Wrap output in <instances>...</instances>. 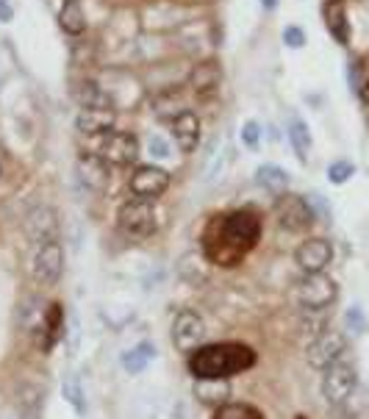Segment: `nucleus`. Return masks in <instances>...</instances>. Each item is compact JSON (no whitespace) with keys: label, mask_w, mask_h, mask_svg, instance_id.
<instances>
[{"label":"nucleus","mask_w":369,"mask_h":419,"mask_svg":"<svg viewBox=\"0 0 369 419\" xmlns=\"http://www.w3.org/2000/svg\"><path fill=\"white\" fill-rule=\"evenodd\" d=\"M261 6H264V8H266V11H272V8H275V6H278V0H261Z\"/></svg>","instance_id":"obj_38"},{"label":"nucleus","mask_w":369,"mask_h":419,"mask_svg":"<svg viewBox=\"0 0 369 419\" xmlns=\"http://www.w3.org/2000/svg\"><path fill=\"white\" fill-rule=\"evenodd\" d=\"M62 394H64V400L73 406V411L78 417L86 414V394H83V386H81V378H78V375H67V378L62 381Z\"/></svg>","instance_id":"obj_28"},{"label":"nucleus","mask_w":369,"mask_h":419,"mask_svg":"<svg viewBox=\"0 0 369 419\" xmlns=\"http://www.w3.org/2000/svg\"><path fill=\"white\" fill-rule=\"evenodd\" d=\"M14 20V6L11 0H0V23H11Z\"/></svg>","instance_id":"obj_36"},{"label":"nucleus","mask_w":369,"mask_h":419,"mask_svg":"<svg viewBox=\"0 0 369 419\" xmlns=\"http://www.w3.org/2000/svg\"><path fill=\"white\" fill-rule=\"evenodd\" d=\"M194 397L197 403L209 406V408H220L225 403H230V381L228 378H211V381H194Z\"/></svg>","instance_id":"obj_18"},{"label":"nucleus","mask_w":369,"mask_h":419,"mask_svg":"<svg viewBox=\"0 0 369 419\" xmlns=\"http://www.w3.org/2000/svg\"><path fill=\"white\" fill-rule=\"evenodd\" d=\"M214 419H264V414L247 403H225L214 411Z\"/></svg>","instance_id":"obj_30"},{"label":"nucleus","mask_w":369,"mask_h":419,"mask_svg":"<svg viewBox=\"0 0 369 419\" xmlns=\"http://www.w3.org/2000/svg\"><path fill=\"white\" fill-rule=\"evenodd\" d=\"M344 328L350 331V334H356V336H364L367 334V317H364V311L358 308V305H353V308H347V314H344Z\"/></svg>","instance_id":"obj_31"},{"label":"nucleus","mask_w":369,"mask_h":419,"mask_svg":"<svg viewBox=\"0 0 369 419\" xmlns=\"http://www.w3.org/2000/svg\"><path fill=\"white\" fill-rule=\"evenodd\" d=\"M172 139L175 145L184 153H194L197 151V142H200V117L194 112L184 109L181 114L172 119Z\"/></svg>","instance_id":"obj_16"},{"label":"nucleus","mask_w":369,"mask_h":419,"mask_svg":"<svg viewBox=\"0 0 369 419\" xmlns=\"http://www.w3.org/2000/svg\"><path fill=\"white\" fill-rule=\"evenodd\" d=\"M150 361H156V344L153 342H139L136 347L125 350L122 358H119V364H122V370H125L128 375H139V372H145Z\"/></svg>","instance_id":"obj_21"},{"label":"nucleus","mask_w":369,"mask_h":419,"mask_svg":"<svg viewBox=\"0 0 369 419\" xmlns=\"http://www.w3.org/2000/svg\"><path fill=\"white\" fill-rule=\"evenodd\" d=\"M344 353H347V339H344V334L341 331H322L320 336H314L308 347H305V361L314 367V370H328L333 364H339L341 358H344Z\"/></svg>","instance_id":"obj_4"},{"label":"nucleus","mask_w":369,"mask_h":419,"mask_svg":"<svg viewBox=\"0 0 369 419\" xmlns=\"http://www.w3.org/2000/svg\"><path fill=\"white\" fill-rule=\"evenodd\" d=\"M297 267L303 269V275H317L325 272L328 264L333 261V244L328 239H305L300 247L295 250Z\"/></svg>","instance_id":"obj_12"},{"label":"nucleus","mask_w":369,"mask_h":419,"mask_svg":"<svg viewBox=\"0 0 369 419\" xmlns=\"http://www.w3.org/2000/svg\"><path fill=\"white\" fill-rule=\"evenodd\" d=\"M117 225L125 236L131 239H145L156 230V208L150 200H128L119 206V214H117Z\"/></svg>","instance_id":"obj_3"},{"label":"nucleus","mask_w":369,"mask_h":419,"mask_svg":"<svg viewBox=\"0 0 369 419\" xmlns=\"http://www.w3.org/2000/svg\"><path fill=\"white\" fill-rule=\"evenodd\" d=\"M322 17H325V28L339 45L350 42V20H347V8L341 0H328L322 6Z\"/></svg>","instance_id":"obj_19"},{"label":"nucleus","mask_w":369,"mask_h":419,"mask_svg":"<svg viewBox=\"0 0 369 419\" xmlns=\"http://www.w3.org/2000/svg\"><path fill=\"white\" fill-rule=\"evenodd\" d=\"M114 109H81L75 117V128L83 136H106L114 131Z\"/></svg>","instance_id":"obj_14"},{"label":"nucleus","mask_w":369,"mask_h":419,"mask_svg":"<svg viewBox=\"0 0 369 419\" xmlns=\"http://www.w3.org/2000/svg\"><path fill=\"white\" fill-rule=\"evenodd\" d=\"M206 264H209V259H197V253H186L181 259V264H178V275L184 278L186 283L197 286L200 281L209 278V267Z\"/></svg>","instance_id":"obj_27"},{"label":"nucleus","mask_w":369,"mask_h":419,"mask_svg":"<svg viewBox=\"0 0 369 419\" xmlns=\"http://www.w3.org/2000/svg\"><path fill=\"white\" fill-rule=\"evenodd\" d=\"M256 181H259V187H264L272 194H283L286 187H289V172L281 170L278 164H261L256 170Z\"/></svg>","instance_id":"obj_24"},{"label":"nucleus","mask_w":369,"mask_h":419,"mask_svg":"<svg viewBox=\"0 0 369 419\" xmlns=\"http://www.w3.org/2000/svg\"><path fill=\"white\" fill-rule=\"evenodd\" d=\"M78 175L81 181L89 187V189H106L111 181V172H109V164L98 155V153H83L78 155Z\"/></svg>","instance_id":"obj_15"},{"label":"nucleus","mask_w":369,"mask_h":419,"mask_svg":"<svg viewBox=\"0 0 369 419\" xmlns=\"http://www.w3.org/2000/svg\"><path fill=\"white\" fill-rule=\"evenodd\" d=\"M358 92H361V100H364V103L369 106V78L364 81V83H361V86H358Z\"/></svg>","instance_id":"obj_37"},{"label":"nucleus","mask_w":369,"mask_h":419,"mask_svg":"<svg viewBox=\"0 0 369 419\" xmlns=\"http://www.w3.org/2000/svg\"><path fill=\"white\" fill-rule=\"evenodd\" d=\"M64 308L59 303H50L47 305V311H45V322H42V328H39V347L45 350V353H50L56 342H62L64 339Z\"/></svg>","instance_id":"obj_17"},{"label":"nucleus","mask_w":369,"mask_h":419,"mask_svg":"<svg viewBox=\"0 0 369 419\" xmlns=\"http://www.w3.org/2000/svg\"><path fill=\"white\" fill-rule=\"evenodd\" d=\"M42 322H45V308H42V303H39L34 295H28L20 303V328L25 334H39Z\"/></svg>","instance_id":"obj_26"},{"label":"nucleus","mask_w":369,"mask_h":419,"mask_svg":"<svg viewBox=\"0 0 369 419\" xmlns=\"http://www.w3.org/2000/svg\"><path fill=\"white\" fill-rule=\"evenodd\" d=\"M356 386H358L356 367L347 361H339V364L328 367L322 375V397L328 400V406H344L350 400V394L356 391Z\"/></svg>","instance_id":"obj_6"},{"label":"nucleus","mask_w":369,"mask_h":419,"mask_svg":"<svg viewBox=\"0 0 369 419\" xmlns=\"http://www.w3.org/2000/svg\"><path fill=\"white\" fill-rule=\"evenodd\" d=\"M336 295H339L336 281L325 272L303 275V281L297 283V300L303 305V311H325L336 300Z\"/></svg>","instance_id":"obj_5"},{"label":"nucleus","mask_w":369,"mask_h":419,"mask_svg":"<svg viewBox=\"0 0 369 419\" xmlns=\"http://www.w3.org/2000/svg\"><path fill=\"white\" fill-rule=\"evenodd\" d=\"M189 372L194 375V381H211V378H233L250 367H256V353L253 347L239 342H220L206 344L189 353L186 361Z\"/></svg>","instance_id":"obj_2"},{"label":"nucleus","mask_w":369,"mask_h":419,"mask_svg":"<svg viewBox=\"0 0 369 419\" xmlns=\"http://www.w3.org/2000/svg\"><path fill=\"white\" fill-rule=\"evenodd\" d=\"M64 272V247L62 242H47V244H39L37 253H34V264H31V275L39 286H56L59 278Z\"/></svg>","instance_id":"obj_8"},{"label":"nucleus","mask_w":369,"mask_h":419,"mask_svg":"<svg viewBox=\"0 0 369 419\" xmlns=\"http://www.w3.org/2000/svg\"><path fill=\"white\" fill-rule=\"evenodd\" d=\"M275 217H278L281 228L292 230V233L308 230L317 220L311 203L305 197H300V194H281L278 203H275Z\"/></svg>","instance_id":"obj_7"},{"label":"nucleus","mask_w":369,"mask_h":419,"mask_svg":"<svg viewBox=\"0 0 369 419\" xmlns=\"http://www.w3.org/2000/svg\"><path fill=\"white\" fill-rule=\"evenodd\" d=\"M259 236H261L259 214H253L250 208L230 211L225 217H217L209 225L206 236H203V253H206L209 264L233 267V264H239L256 247Z\"/></svg>","instance_id":"obj_1"},{"label":"nucleus","mask_w":369,"mask_h":419,"mask_svg":"<svg viewBox=\"0 0 369 419\" xmlns=\"http://www.w3.org/2000/svg\"><path fill=\"white\" fill-rule=\"evenodd\" d=\"M25 236L34 244H47V242H59V217L50 206H37L28 211L25 217Z\"/></svg>","instance_id":"obj_13"},{"label":"nucleus","mask_w":369,"mask_h":419,"mask_svg":"<svg viewBox=\"0 0 369 419\" xmlns=\"http://www.w3.org/2000/svg\"><path fill=\"white\" fill-rule=\"evenodd\" d=\"M128 187H131V191L139 200H150L153 203L156 197H161L164 191L170 189V172L161 170V167H153V164H142V167L134 170Z\"/></svg>","instance_id":"obj_11"},{"label":"nucleus","mask_w":369,"mask_h":419,"mask_svg":"<svg viewBox=\"0 0 369 419\" xmlns=\"http://www.w3.org/2000/svg\"><path fill=\"white\" fill-rule=\"evenodd\" d=\"M98 155L111 164V167H128L131 161H136L139 155V139L134 134H122V131H111L100 139Z\"/></svg>","instance_id":"obj_9"},{"label":"nucleus","mask_w":369,"mask_h":419,"mask_svg":"<svg viewBox=\"0 0 369 419\" xmlns=\"http://www.w3.org/2000/svg\"><path fill=\"white\" fill-rule=\"evenodd\" d=\"M206 339V322L197 311L192 308H184L175 314L172 319V344L181 350V353H192L197 350L200 342Z\"/></svg>","instance_id":"obj_10"},{"label":"nucleus","mask_w":369,"mask_h":419,"mask_svg":"<svg viewBox=\"0 0 369 419\" xmlns=\"http://www.w3.org/2000/svg\"><path fill=\"white\" fill-rule=\"evenodd\" d=\"M59 25L70 37H81L86 31V17H83V8H81V0H64V6L59 11Z\"/></svg>","instance_id":"obj_22"},{"label":"nucleus","mask_w":369,"mask_h":419,"mask_svg":"<svg viewBox=\"0 0 369 419\" xmlns=\"http://www.w3.org/2000/svg\"><path fill=\"white\" fill-rule=\"evenodd\" d=\"M222 81V70L217 61H203V64H197L194 70H192V76H189V83H192V89L197 92V95H211L217 86H220Z\"/></svg>","instance_id":"obj_20"},{"label":"nucleus","mask_w":369,"mask_h":419,"mask_svg":"<svg viewBox=\"0 0 369 419\" xmlns=\"http://www.w3.org/2000/svg\"><path fill=\"white\" fill-rule=\"evenodd\" d=\"M353 175H356V167H353L350 161H344V158L333 161L331 167H328V181L336 184V187H339V184H347Z\"/></svg>","instance_id":"obj_32"},{"label":"nucleus","mask_w":369,"mask_h":419,"mask_svg":"<svg viewBox=\"0 0 369 419\" xmlns=\"http://www.w3.org/2000/svg\"><path fill=\"white\" fill-rule=\"evenodd\" d=\"M75 100L81 109H111L109 95L95 81H81L75 89Z\"/></svg>","instance_id":"obj_23"},{"label":"nucleus","mask_w":369,"mask_h":419,"mask_svg":"<svg viewBox=\"0 0 369 419\" xmlns=\"http://www.w3.org/2000/svg\"><path fill=\"white\" fill-rule=\"evenodd\" d=\"M286 134H289V142H292V148H295L297 158L305 164V161H308V153H311V131H308V125H305L300 117H292Z\"/></svg>","instance_id":"obj_25"},{"label":"nucleus","mask_w":369,"mask_h":419,"mask_svg":"<svg viewBox=\"0 0 369 419\" xmlns=\"http://www.w3.org/2000/svg\"><path fill=\"white\" fill-rule=\"evenodd\" d=\"M42 408V391L37 386H23L20 389V419H39Z\"/></svg>","instance_id":"obj_29"},{"label":"nucleus","mask_w":369,"mask_h":419,"mask_svg":"<svg viewBox=\"0 0 369 419\" xmlns=\"http://www.w3.org/2000/svg\"><path fill=\"white\" fill-rule=\"evenodd\" d=\"M150 153H153L156 158H167V155H170V145H167L161 136H150Z\"/></svg>","instance_id":"obj_35"},{"label":"nucleus","mask_w":369,"mask_h":419,"mask_svg":"<svg viewBox=\"0 0 369 419\" xmlns=\"http://www.w3.org/2000/svg\"><path fill=\"white\" fill-rule=\"evenodd\" d=\"M259 139H261V125L256 119H247L242 125V145L250 148V151H256L259 148Z\"/></svg>","instance_id":"obj_33"},{"label":"nucleus","mask_w":369,"mask_h":419,"mask_svg":"<svg viewBox=\"0 0 369 419\" xmlns=\"http://www.w3.org/2000/svg\"><path fill=\"white\" fill-rule=\"evenodd\" d=\"M283 42L289 45V47H303L305 45V34H303V28H297V25H286L283 28Z\"/></svg>","instance_id":"obj_34"}]
</instances>
